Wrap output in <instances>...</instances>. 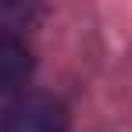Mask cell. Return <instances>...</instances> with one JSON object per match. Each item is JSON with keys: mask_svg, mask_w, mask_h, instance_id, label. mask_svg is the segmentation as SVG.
Returning <instances> with one entry per match:
<instances>
[{"mask_svg": "<svg viewBox=\"0 0 132 132\" xmlns=\"http://www.w3.org/2000/svg\"><path fill=\"white\" fill-rule=\"evenodd\" d=\"M0 132H68V107L50 93H22L0 114Z\"/></svg>", "mask_w": 132, "mask_h": 132, "instance_id": "obj_1", "label": "cell"}, {"mask_svg": "<svg viewBox=\"0 0 132 132\" xmlns=\"http://www.w3.org/2000/svg\"><path fill=\"white\" fill-rule=\"evenodd\" d=\"M29 75H32V54H29L25 39L0 32V96L25 86Z\"/></svg>", "mask_w": 132, "mask_h": 132, "instance_id": "obj_2", "label": "cell"}, {"mask_svg": "<svg viewBox=\"0 0 132 132\" xmlns=\"http://www.w3.org/2000/svg\"><path fill=\"white\" fill-rule=\"evenodd\" d=\"M32 14H36V11H32V7H25V4H0V32L18 36L14 29H22Z\"/></svg>", "mask_w": 132, "mask_h": 132, "instance_id": "obj_3", "label": "cell"}]
</instances>
